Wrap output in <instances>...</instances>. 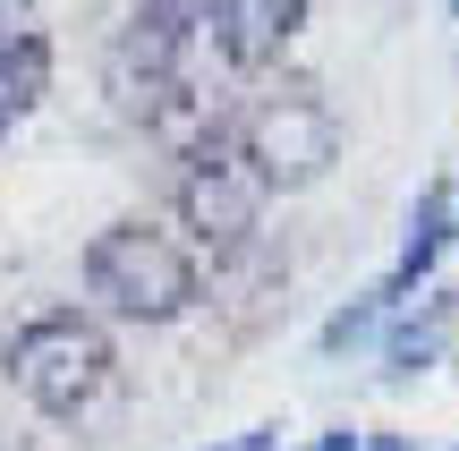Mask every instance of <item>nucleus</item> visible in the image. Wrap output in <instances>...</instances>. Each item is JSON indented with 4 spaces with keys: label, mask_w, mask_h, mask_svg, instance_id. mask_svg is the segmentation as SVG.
<instances>
[{
    "label": "nucleus",
    "mask_w": 459,
    "mask_h": 451,
    "mask_svg": "<svg viewBox=\"0 0 459 451\" xmlns=\"http://www.w3.org/2000/svg\"><path fill=\"white\" fill-rule=\"evenodd\" d=\"M451 316H459V299H451V290H426V316H409V324L392 333V350H383V358H392V375H417V367H426V358L443 350Z\"/></svg>",
    "instance_id": "obj_9"
},
{
    "label": "nucleus",
    "mask_w": 459,
    "mask_h": 451,
    "mask_svg": "<svg viewBox=\"0 0 459 451\" xmlns=\"http://www.w3.org/2000/svg\"><path fill=\"white\" fill-rule=\"evenodd\" d=\"M264 204H273V187H264L255 162H247L238 119H213V128L187 145V170H179V221H187V230H196L213 256H238L247 239L264 230Z\"/></svg>",
    "instance_id": "obj_3"
},
{
    "label": "nucleus",
    "mask_w": 459,
    "mask_h": 451,
    "mask_svg": "<svg viewBox=\"0 0 459 451\" xmlns=\"http://www.w3.org/2000/svg\"><path fill=\"white\" fill-rule=\"evenodd\" d=\"M238 145L255 162L264 187H315L332 162H341V111L324 94H264L255 111L238 119Z\"/></svg>",
    "instance_id": "obj_4"
},
{
    "label": "nucleus",
    "mask_w": 459,
    "mask_h": 451,
    "mask_svg": "<svg viewBox=\"0 0 459 451\" xmlns=\"http://www.w3.org/2000/svg\"><path fill=\"white\" fill-rule=\"evenodd\" d=\"M443 247H451V179H434V187H426V204L409 213V247H400V265L375 282L383 316H392V307H409V290L434 273V256H443Z\"/></svg>",
    "instance_id": "obj_7"
},
{
    "label": "nucleus",
    "mask_w": 459,
    "mask_h": 451,
    "mask_svg": "<svg viewBox=\"0 0 459 451\" xmlns=\"http://www.w3.org/2000/svg\"><path fill=\"white\" fill-rule=\"evenodd\" d=\"M264 443H273V435H264V426H255V435H230L221 451H264Z\"/></svg>",
    "instance_id": "obj_13"
},
{
    "label": "nucleus",
    "mask_w": 459,
    "mask_h": 451,
    "mask_svg": "<svg viewBox=\"0 0 459 451\" xmlns=\"http://www.w3.org/2000/svg\"><path fill=\"white\" fill-rule=\"evenodd\" d=\"M196 256L170 230H145V221H111V230L85 239V299L111 307L128 324H170L196 307Z\"/></svg>",
    "instance_id": "obj_1"
},
{
    "label": "nucleus",
    "mask_w": 459,
    "mask_h": 451,
    "mask_svg": "<svg viewBox=\"0 0 459 451\" xmlns=\"http://www.w3.org/2000/svg\"><path fill=\"white\" fill-rule=\"evenodd\" d=\"M145 9H153V17H170V26H187V34H204L221 0H145Z\"/></svg>",
    "instance_id": "obj_10"
},
{
    "label": "nucleus",
    "mask_w": 459,
    "mask_h": 451,
    "mask_svg": "<svg viewBox=\"0 0 459 451\" xmlns=\"http://www.w3.org/2000/svg\"><path fill=\"white\" fill-rule=\"evenodd\" d=\"M451 17H459V0H451Z\"/></svg>",
    "instance_id": "obj_14"
},
{
    "label": "nucleus",
    "mask_w": 459,
    "mask_h": 451,
    "mask_svg": "<svg viewBox=\"0 0 459 451\" xmlns=\"http://www.w3.org/2000/svg\"><path fill=\"white\" fill-rule=\"evenodd\" d=\"M187 60H196V34L170 26V17L136 9L128 26L111 34V51H102V85H111V111L119 119H170L187 102Z\"/></svg>",
    "instance_id": "obj_5"
},
{
    "label": "nucleus",
    "mask_w": 459,
    "mask_h": 451,
    "mask_svg": "<svg viewBox=\"0 0 459 451\" xmlns=\"http://www.w3.org/2000/svg\"><path fill=\"white\" fill-rule=\"evenodd\" d=\"M298 26H307V0H221L204 34H213V51L238 77H255V68H273L298 43Z\"/></svg>",
    "instance_id": "obj_6"
},
{
    "label": "nucleus",
    "mask_w": 459,
    "mask_h": 451,
    "mask_svg": "<svg viewBox=\"0 0 459 451\" xmlns=\"http://www.w3.org/2000/svg\"><path fill=\"white\" fill-rule=\"evenodd\" d=\"M0 367H9V384L26 392L43 418H77V409L102 401V384H111V333H102L94 316H77V307H51V316L17 324L9 350H0Z\"/></svg>",
    "instance_id": "obj_2"
},
{
    "label": "nucleus",
    "mask_w": 459,
    "mask_h": 451,
    "mask_svg": "<svg viewBox=\"0 0 459 451\" xmlns=\"http://www.w3.org/2000/svg\"><path fill=\"white\" fill-rule=\"evenodd\" d=\"M26 26H34V0H0V43H17Z\"/></svg>",
    "instance_id": "obj_11"
},
{
    "label": "nucleus",
    "mask_w": 459,
    "mask_h": 451,
    "mask_svg": "<svg viewBox=\"0 0 459 451\" xmlns=\"http://www.w3.org/2000/svg\"><path fill=\"white\" fill-rule=\"evenodd\" d=\"M307 451H358V435L341 426V435H324V443H307Z\"/></svg>",
    "instance_id": "obj_12"
},
{
    "label": "nucleus",
    "mask_w": 459,
    "mask_h": 451,
    "mask_svg": "<svg viewBox=\"0 0 459 451\" xmlns=\"http://www.w3.org/2000/svg\"><path fill=\"white\" fill-rule=\"evenodd\" d=\"M43 85H51V43L26 26L17 43H0V136H9L34 102H43Z\"/></svg>",
    "instance_id": "obj_8"
}]
</instances>
